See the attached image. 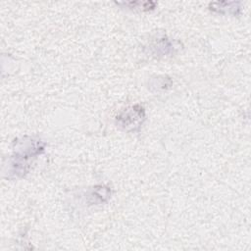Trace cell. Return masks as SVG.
I'll return each instance as SVG.
<instances>
[{
  "mask_svg": "<svg viewBox=\"0 0 251 251\" xmlns=\"http://www.w3.org/2000/svg\"><path fill=\"white\" fill-rule=\"evenodd\" d=\"M44 150L45 143L40 139L32 137L23 138L19 144V148L11 158L10 174L15 177L24 176L28 172L30 161L42 154Z\"/></svg>",
  "mask_w": 251,
  "mask_h": 251,
  "instance_id": "cell-1",
  "label": "cell"
},
{
  "mask_svg": "<svg viewBox=\"0 0 251 251\" xmlns=\"http://www.w3.org/2000/svg\"><path fill=\"white\" fill-rule=\"evenodd\" d=\"M146 119L145 109L140 104L129 106L116 117L117 125L126 131H138Z\"/></svg>",
  "mask_w": 251,
  "mask_h": 251,
  "instance_id": "cell-2",
  "label": "cell"
},
{
  "mask_svg": "<svg viewBox=\"0 0 251 251\" xmlns=\"http://www.w3.org/2000/svg\"><path fill=\"white\" fill-rule=\"evenodd\" d=\"M149 50V54L154 57H165L168 55H172L177 49L176 42L171 40L167 36L157 37L153 41L149 43L147 46Z\"/></svg>",
  "mask_w": 251,
  "mask_h": 251,
  "instance_id": "cell-3",
  "label": "cell"
},
{
  "mask_svg": "<svg viewBox=\"0 0 251 251\" xmlns=\"http://www.w3.org/2000/svg\"><path fill=\"white\" fill-rule=\"evenodd\" d=\"M239 2H214L210 3V10L223 15H238L240 13Z\"/></svg>",
  "mask_w": 251,
  "mask_h": 251,
  "instance_id": "cell-4",
  "label": "cell"
},
{
  "mask_svg": "<svg viewBox=\"0 0 251 251\" xmlns=\"http://www.w3.org/2000/svg\"><path fill=\"white\" fill-rule=\"evenodd\" d=\"M111 197V189L105 185H99L95 186L94 189L89 194V198L92 200L90 201L91 204L97 203H104Z\"/></svg>",
  "mask_w": 251,
  "mask_h": 251,
  "instance_id": "cell-5",
  "label": "cell"
},
{
  "mask_svg": "<svg viewBox=\"0 0 251 251\" xmlns=\"http://www.w3.org/2000/svg\"><path fill=\"white\" fill-rule=\"evenodd\" d=\"M119 4H123L130 9H134V10H141V11H149L150 9H154L155 7V3L153 2H126V3H119Z\"/></svg>",
  "mask_w": 251,
  "mask_h": 251,
  "instance_id": "cell-6",
  "label": "cell"
}]
</instances>
